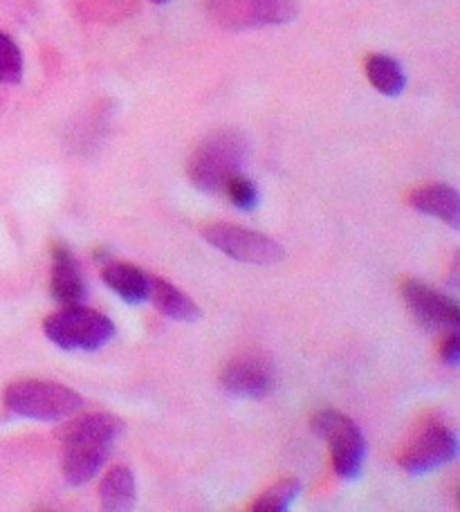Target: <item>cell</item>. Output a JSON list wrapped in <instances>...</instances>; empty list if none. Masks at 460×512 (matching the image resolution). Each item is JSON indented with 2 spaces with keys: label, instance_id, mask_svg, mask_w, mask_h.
<instances>
[{
  "label": "cell",
  "instance_id": "19",
  "mask_svg": "<svg viewBox=\"0 0 460 512\" xmlns=\"http://www.w3.org/2000/svg\"><path fill=\"white\" fill-rule=\"evenodd\" d=\"M225 194L232 200L234 207L241 209V212H254L259 207V189H256L250 178H245L241 171L234 173L232 178L225 182Z\"/></svg>",
  "mask_w": 460,
  "mask_h": 512
},
{
  "label": "cell",
  "instance_id": "2",
  "mask_svg": "<svg viewBox=\"0 0 460 512\" xmlns=\"http://www.w3.org/2000/svg\"><path fill=\"white\" fill-rule=\"evenodd\" d=\"M245 160V137L232 128H223V131L209 133L193 149L187 162V176L191 185L205 194H220L225 189V182L241 171Z\"/></svg>",
  "mask_w": 460,
  "mask_h": 512
},
{
  "label": "cell",
  "instance_id": "9",
  "mask_svg": "<svg viewBox=\"0 0 460 512\" xmlns=\"http://www.w3.org/2000/svg\"><path fill=\"white\" fill-rule=\"evenodd\" d=\"M274 384L276 371L263 355H245L229 362L220 373V387L236 398H265L274 391Z\"/></svg>",
  "mask_w": 460,
  "mask_h": 512
},
{
  "label": "cell",
  "instance_id": "16",
  "mask_svg": "<svg viewBox=\"0 0 460 512\" xmlns=\"http://www.w3.org/2000/svg\"><path fill=\"white\" fill-rule=\"evenodd\" d=\"M366 77L386 97H398L404 86H407V77H404L400 63L386 57V54H373V57H368Z\"/></svg>",
  "mask_w": 460,
  "mask_h": 512
},
{
  "label": "cell",
  "instance_id": "7",
  "mask_svg": "<svg viewBox=\"0 0 460 512\" xmlns=\"http://www.w3.org/2000/svg\"><path fill=\"white\" fill-rule=\"evenodd\" d=\"M202 236H205V241L209 245H214L216 250L241 263L274 265L285 256L281 245L270 239V236L254 230H245L241 225L216 223L209 225L207 230L202 232Z\"/></svg>",
  "mask_w": 460,
  "mask_h": 512
},
{
  "label": "cell",
  "instance_id": "6",
  "mask_svg": "<svg viewBox=\"0 0 460 512\" xmlns=\"http://www.w3.org/2000/svg\"><path fill=\"white\" fill-rule=\"evenodd\" d=\"M301 14L297 0H207V16L229 32L294 23Z\"/></svg>",
  "mask_w": 460,
  "mask_h": 512
},
{
  "label": "cell",
  "instance_id": "14",
  "mask_svg": "<svg viewBox=\"0 0 460 512\" xmlns=\"http://www.w3.org/2000/svg\"><path fill=\"white\" fill-rule=\"evenodd\" d=\"M106 286L122 297L126 304L140 306L149 301V274L135 268L131 263H106L104 272Z\"/></svg>",
  "mask_w": 460,
  "mask_h": 512
},
{
  "label": "cell",
  "instance_id": "13",
  "mask_svg": "<svg viewBox=\"0 0 460 512\" xmlns=\"http://www.w3.org/2000/svg\"><path fill=\"white\" fill-rule=\"evenodd\" d=\"M149 301L164 317L176 319V322L193 324L202 317L196 301L160 277H149Z\"/></svg>",
  "mask_w": 460,
  "mask_h": 512
},
{
  "label": "cell",
  "instance_id": "15",
  "mask_svg": "<svg viewBox=\"0 0 460 512\" xmlns=\"http://www.w3.org/2000/svg\"><path fill=\"white\" fill-rule=\"evenodd\" d=\"M101 508L108 512H124L133 510L137 501V486L133 472L126 465H117V468L108 470V474L101 481L99 488Z\"/></svg>",
  "mask_w": 460,
  "mask_h": 512
},
{
  "label": "cell",
  "instance_id": "1",
  "mask_svg": "<svg viewBox=\"0 0 460 512\" xmlns=\"http://www.w3.org/2000/svg\"><path fill=\"white\" fill-rule=\"evenodd\" d=\"M124 434V423L113 414L79 416L61 432V472L70 486H84L99 474L113 445Z\"/></svg>",
  "mask_w": 460,
  "mask_h": 512
},
{
  "label": "cell",
  "instance_id": "20",
  "mask_svg": "<svg viewBox=\"0 0 460 512\" xmlns=\"http://www.w3.org/2000/svg\"><path fill=\"white\" fill-rule=\"evenodd\" d=\"M440 353H443L445 364H449V367H458V362H460V335L456 333V328L445 337L443 349H440Z\"/></svg>",
  "mask_w": 460,
  "mask_h": 512
},
{
  "label": "cell",
  "instance_id": "18",
  "mask_svg": "<svg viewBox=\"0 0 460 512\" xmlns=\"http://www.w3.org/2000/svg\"><path fill=\"white\" fill-rule=\"evenodd\" d=\"M23 79V54L12 36L0 32V84H18Z\"/></svg>",
  "mask_w": 460,
  "mask_h": 512
},
{
  "label": "cell",
  "instance_id": "11",
  "mask_svg": "<svg viewBox=\"0 0 460 512\" xmlns=\"http://www.w3.org/2000/svg\"><path fill=\"white\" fill-rule=\"evenodd\" d=\"M50 290L54 301H59L61 306L84 304L88 297V283L84 279V274H81L79 261L75 259V254L61 243L52 248Z\"/></svg>",
  "mask_w": 460,
  "mask_h": 512
},
{
  "label": "cell",
  "instance_id": "3",
  "mask_svg": "<svg viewBox=\"0 0 460 512\" xmlns=\"http://www.w3.org/2000/svg\"><path fill=\"white\" fill-rule=\"evenodd\" d=\"M5 405L12 414L21 418L54 423V420H66L75 416L84 407V398L75 389L66 387V384L21 380L7 387Z\"/></svg>",
  "mask_w": 460,
  "mask_h": 512
},
{
  "label": "cell",
  "instance_id": "4",
  "mask_svg": "<svg viewBox=\"0 0 460 512\" xmlns=\"http://www.w3.org/2000/svg\"><path fill=\"white\" fill-rule=\"evenodd\" d=\"M48 340L63 351H99L115 337L113 319L84 304L63 306L43 324Z\"/></svg>",
  "mask_w": 460,
  "mask_h": 512
},
{
  "label": "cell",
  "instance_id": "8",
  "mask_svg": "<svg viewBox=\"0 0 460 512\" xmlns=\"http://www.w3.org/2000/svg\"><path fill=\"white\" fill-rule=\"evenodd\" d=\"M458 454V438L454 429L443 423H429L422 432L407 445L400 456V465L407 474L422 477L443 465L452 463Z\"/></svg>",
  "mask_w": 460,
  "mask_h": 512
},
{
  "label": "cell",
  "instance_id": "21",
  "mask_svg": "<svg viewBox=\"0 0 460 512\" xmlns=\"http://www.w3.org/2000/svg\"><path fill=\"white\" fill-rule=\"evenodd\" d=\"M151 3H153V5H169L171 0H151Z\"/></svg>",
  "mask_w": 460,
  "mask_h": 512
},
{
  "label": "cell",
  "instance_id": "10",
  "mask_svg": "<svg viewBox=\"0 0 460 512\" xmlns=\"http://www.w3.org/2000/svg\"><path fill=\"white\" fill-rule=\"evenodd\" d=\"M402 297L422 324L431 328H458L460 308L452 297L416 279L402 283Z\"/></svg>",
  "mask_w": 460,
  "mask_h": 512
},
{
  "label": "cell",
  "instance_id": "12",
  "mask_svg": "<svg viewBox=\"0 0 460 512\" xmlns=\"http://www.w3.org/2000/svg\"><path fill=\"white\" fill-rule=\"evenodd\" d=\"M409 203L420 214L434 216L438 221H445L449 227H460V198L454 187L447 185H427L418 187L409 196Z\"/></svg>",
  "mask_w": 460,
  "mask_h": 512
},
{
  "label": "cell",
  "instance_id": "17",
  "mask_svg": "<svg viewBox=\"0 0 460 512\" xmlns=\"http://www.w3.org/2000/svg\"><path fill=\"white\" fill-rule=\"evenodd\" d=\"M301 492V483L299 481H281L276 483L274 488H270L261 499L254 501L252 510L254 512H283L292 506V501L299 497Z\"/></svg>",
  "mask_w": 460,
  "mask_h": 512
},
{
  "label": "cell",
  "instance_id": "5",
  "mask_svg": "<svg viewBox=\"0 0 460 512\" xmlns=\"http://www.w3.org/2000/svg\"><path fill=\"white\" fill-rule=\"evenodd\" d=\"M312 434L324 438L330 445V459H333V470L344 481L360 479L366 463V438L362 429L357 427L351 418L344 416L342 411L324 409L317 411L310 420Z\"/></svg>",
  "mask_w": 460,
  "mask_h": 512
}]
</instances>
